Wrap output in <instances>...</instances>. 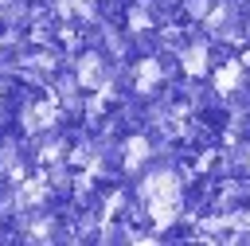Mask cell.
Instances as JSON below:
<instances>
[{"label": "cell", "instance_id": "1", "mask_svg": "<svg viewBox=\"0 0 250 246\" xmlns=\"http://www.w3.org/2000/svg\"><path fill=\"white\" fill-rule=\"evenodd\" d=\"M141 199H145V207H148L152 226H160V230L172 226V223L180 219V211H184V180H180V172L168 168V164L152 168V172L141 180Z\"/></svg>", "mask_w": 250, "mask_h": 246}, {"label": "cell", "instance_id": "2", "mask_svg": "<svg viewBox=\"0 0 250 246\" xmlns=\"http://www.w3.org/2000/svg\"><path fill=\"white\" fill-rule=\"evenodd\" d=\"M113 74H117V70L105 62L102 51H86V55L78 59V66H74V78H78L82 86H94V90H105V82H109Z\"/></svg>", "mask_w": 250, "mask_h": 246}, {"label": "cell", "instance_id": "3", "mask_svg": "<svg viewBox=\"0 0 250 246\" xmlns=\"http://www.w3.org/2000/svg\"><path fill=\"white\" fill-rule=\"evenodd\" d=\"M148 160H152V141H148V137H129V141H125V168L137 172V168H145Z\"/></svg>", "mask_w": 250, "mask_h": 246}, {"label": "cell", "instance_id": "4", "mask_svg": "<svg viewBox=\"0 0 250 246\" xmlns=\"http://www.w3.org/2000/svg\"><path fill=\"white\" fill-rule=\"evenodd\" d=\"M180 62L188 74H203L207 70V43H191L188 51H180Z\"/></svg>", "mask_w": 250, "mask_h": 246}, {"label": "cell", "instance_id": "5", "mask_svg": "<svg viewBox=\"0 0 250 246\" xmlns=\"http://www.w3.org/2000/svg\"><path fill=\"white\" fill-rule=\"evenodd\" d=\"M184 8H188L191 20H207L211 16V0H184Z\"/></svg>", "mask_w": 250, "mask_h": 246}]
</instances>
